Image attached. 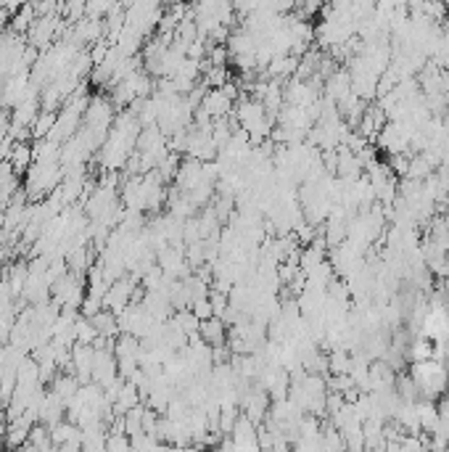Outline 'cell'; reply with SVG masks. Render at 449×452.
Segmentation results:
<instances>
[{
  "label": "cell",
  "mask_w": 449,
  "mask_h": 452,
  "mask_svg": "<svg viewBox=\"0 0 449 452\" xmlns=\"http://www.w3.org/2000/svg\"><path fill=\"white\" fill-rule=\"evenodd\" d=\"M412 386L428 400L439 397L447 389V368L441 362H436V357L418 360L412 365Z\"/></svg>",
  "instance_id": "6da1fadb"
},
{
  "label": "cell",
  "mask_w": 449,
  "mask_h": 452,
  "mask_svg": "<svg viewBox=\"0 0 449 452\" xmlns=\"http://www.w3.org/2000/svg\"><path fill=\"white\" fill-rule=\"evenodd\" d=\"M423 331L428 336L431 342L436 344H444L449 339V315L444 307H433V310L426 315V320H423Z\"/></svg>",
  "instance_id": "7a4b0ae2"
},
{
  "label": "cell",
  "mask_w": 449,
  "mask_h": 452,
  "mask_svg": "<svg viewBox=\"0 0 449 452\" xmlns=\"http://www.w3.org/2000/svg\"><path fill=\"white\" fill-rule=\"evenodd\" d=\"M8 161L13 164V170L16 172H27L32 167V149L27 146V143H21V141H16L13 143V149H11V153H8Z\"/></svg>",
  "instance_id": "3957f363"
},
{
  "label": "cell",
  "mask_w": 449,
  "mask_h": 452,
  "mask_svg": "<svg viewBox=\"0 0 449 452\" xmlns=\"http://www.w3.org/2000/svg\"><path fill=\"white\" fill-rule=\"evenodd\" d=\"M56 117H59V111L42 109L40 114L35 117V122L30 124L32 132H35V138H48V132L53 130V124H56Z\"/></svg>",
  "instance_id": "277c9868"
},
{
  "label": "cell",
  "mask_w": 449,
  "mask_h": 452,
  "mask_svg": "<svg viewBox=\"0 0 449 452\" xmlns=\"http://www.w3.org/2000/svg\"><path fill=\"white\" fill-rule=\"evenodd\" d=\"M30 0H3V8L8 11V13H13V11H19L21 6H27Z\"/></svg>",
  "instance_id": "5b68a950"
}]
</instances>
